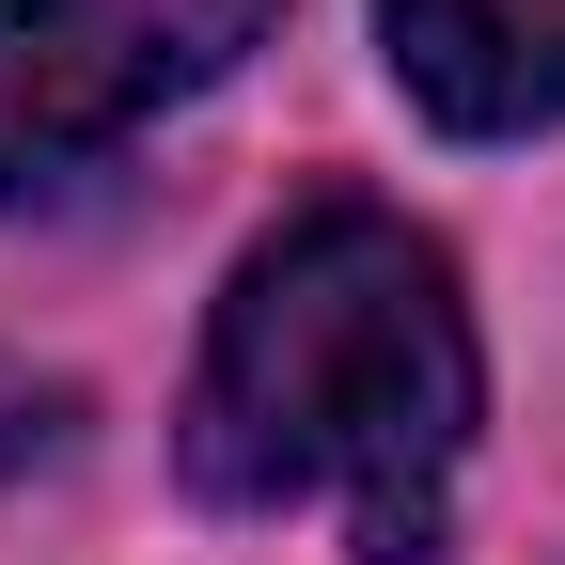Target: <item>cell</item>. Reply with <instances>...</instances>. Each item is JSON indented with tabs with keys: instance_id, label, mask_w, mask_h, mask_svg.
<instances>
[{
	"instance_id": "cell-1",
	"label": "cell",
	"mask_w": 565,
	"mask_h": 565,
	"mask_svg": "<svg viewBox=\"0 0 565 565\" xmlns=\"http://www.w3.org/2000/svg\"><path fill=\"white\" fill-rule=\"evenodd\" d=\"M487 424L456 252L393 204H299L204 315L173 456L221 519H345V565H440Z\"/></svg>"
},
{
	"instance_id": "cell-2",
	"label": "cell",
	"mask_w": 565,
	"mask_h": 565,
	"mask_svg": "<svg viewBox=\"0 0 565 565\" xmlns=\"http://www.w3.org/2000/svg\"><path fill=\"white\" fill-rule=\"evenodd\" d=\"M282 0H0V204H63L141 110L204 95Z\"/></svg>"
},
{
	"instance_id": "cell-3",
	"label": "cell",
	"mask_w": 565,
	"mask_h": 565,
	"mask_svg": "<svg viewBox=\"0 0 565 565\" xmlns=\"http://www.w3.org/2000/svg\"><path fill=\"white\" fill-rule=\"evenodd\" d=\"M377 47H393L408 110L456 141L565 126V0H377Z\"/></svg>"
}]
</instances>
